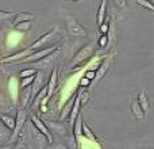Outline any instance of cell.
Returning a JSON list of instances; mask_svg holds the SVG:
<instances>
[{"label":"cell","mask_w":154,"mask_h":149,"mask_svg":"<svg viewBox=\"0 0 154 149\" xmlns=\"http://www.w3.org/2000/svg\"><path fill=\"white\" fill-rule=\"evenodd\" d=\"M96 43L95 42H89L88 45H85L84 48H81L79 52L73 56V60H72V62H70V67L72 68H76V65L79 67V65H81L82 62H85V61H88V60L91 59V57L95 54V52H96Z\"/></svg>","instance_id":"1"},{"label":"cell","mask_w":154,"mask_h":149,"mask_svg":"<svg viewBox=\"0 0 154 149\" xmlns=\"http://www.w3.org/2000/svg\"><path fill=\"white\" fill-rule=\"evenodd\" d=\"M65 24H66L68 34L73 35V37H87V30L79 23V21L73 15H66Z\"/></svg>","instance_id":"2"},{"label":"cell","mask_w":154,"mask_h":149,"mask_svg":"<svg viewBox=\"0 0 154 149\" xmlns=\"http://www.w3.org/2000/svg\"><path fill=\"white\" fill-rule=\"evenodd\" d=\"M61 43H62V41H60L57 45L50 46V48H42V49H38V50H34L32 53H30L29 56L24 57L23 60H20V62L29 64V62H35V61H38V60H41V59H43V57H46L48 54H50L51 52H54L56 49H58Z\"/></svg>","instance_id":"3"},{"label":"cell","mask_w":154,"mask_h":149,"mask_svg":"<svg viewBox=\"0 0 154 149\" xmlns=\"http://www.w3.org/2000/svg\"><path fill=\"white\" fill-rule=\"evenodd\" d=\"M56 33H57V26L56 27H51L49 31H46L43 35H41V37L38 38L37 41H34V42H32L31 45L29 46V49L31 52H34V50H38V49L46 48V45H48V43L51 41V38L56 35Z\"/></svg>","instance_id":"4"},{"label":"cell","mask_w":154,"mask_h":149,"mask_svg":"<svg viewBox=\"0 0 154 149\" xmlns=\"http://www.w3.org/2000/svg\"><path fill=\"white\" fill-rule=\"evenodd\" d=\"M30 119H31V123H32V125H34L35 128H37L38 130L41 132V133L46 136V138H48V142H49V144H51V142H53V138H51V132L49 130L48 125H46V123L43 122V121L41 119V118L38 117L37 114H31V115H30Z\"/></svg>","instance_id":"5"},{"label":"cell","mask_w":154,"mask_h":149,"mask_svg":"<svg viewBox=\"0 0 154 149\" xmlns=\"http://www.w3.org/2000/svg\"><path fill=\"white\" fill-rule=\"evenodd\" d=\"M24 121H26V111H24V109L22 107V109L18 110V115H16V118H15V129L12 130L14 133L11 134V137H10L11 141H15L18 134L22 132L23 125H24Z\"/></svg>","instance_id":"6"},{"label":"cell","mask_w":154,"mask_h":149,"mask_svg":"<svg viewBox=\"0 0 154 149\" xmlns=\"http://www.w3.org/2000/svg\"><path fill=\"white\" fill-rule=\"evenodd\" d=\"M112 60H114V52H112L111 54H108V56H106V59H104V61L101 62L100 65H99V68L96 69V76L95 79H93V81H99V80H101L104 77V74L107 73V71L109 69V67H111V62Z\"/></svg>","instance_id":"7"},{"label":"cell","mask_w":154,"mask_h":149,"mask_svg":"<svg viewBox=\"0 0 154 149\" xmlns=\"http://www.w3.org/2000/svg\"><path fill=\"white\" fill-rule=\"evenodd\" d=\"M60 48L58 49H56L54 52H51L50 54H48L46 57H43V59H41V60H38V61H35V62H32V64L35 65V67H38L41 69V68H48V67H50V65H53V62H54V60L56 59H58V56H60Z\"/></svg>","instance_id":"8"},{"label":"cell","mask_w":154,"mask_h":149,"mask_svg":"<svg viewBox=\"0 0 154 149\" xmlns=\"http://www.w3.org/2000/svg\"><path fill=\"white\" fill-rule=\"evenodd\" d=\"M31 53V50H30L29 48L27 49H23V50H20V52H18V53H15V54H11V56H5V57H3V59H0V64H7V62H18V61H20V60H23L26 56H29V54Z\"/></svg>","instance_id":"9"},{"label":"cell","mask_w":154,"mask_h":149,"mask_svg":"<svg viewBox=\"0 0 154 149\" xmlns=\"http://www.w3.org/2000/svg\"><path fill=\"white\" fill-rule=\"evenodd\" d=\"M57 83H58V69H57V67L56 68H53V71H51V73H50V77H49V81H48V98L50 99L51 98V95L54 94V91H56V88H57Z\"/></svg>","instance_id":"10"},{"label":"cell","mask_w":154,"mask_h":149,"mask_svg":"<svg viewBox=\"0 0 154 149\" xmlns=\"http://www.w3.org/2000/svg\"><path fill=\"white\" fill-rule=\"evenodd\" d=\"M43 85H45L43 84V72L41 69H38L37 73H35V79L32 81V85H31V100L35 98V95L39 92V90Z\"/></svg>","instance_id":"11"},{"label":"cell","mask_w":154,"mask_h":149,"mask_svg":"<svg viewBox=\"0 0 154 149\" xmlns=\"http://www.w3.org/2000/svg\"><path fill=\"white\" fill-rule=\"evenodd\" d=\"M107 3H108V0H101L100 5H99L97 15H96V23H97V27H100L101 24L104 23V19H106V11H107Z\"/></svg>","instance_id":"12"},{"label":"cell","mask_w":154,"mask_h":149,"mask_svg":"<svg viewBox=\"0 0 154 149\" xmlns=\"http://www.w3.org/2000/svg\"><path fill=\"white\" fill-rule=\"evenodd\" d=\"M131 113H133L134 115H135V118L139 121V122H143L145 121V113H143V110H142V107L139 106V103H138V100H133L131 102Z\"/></svg>","instance_id":"13"},{"label":"cell","mask_w":154,"mask_h":149,"mask_svg":"<svg viewBox=\"0 0 154 149\" xmlns=\"http://www.w3.org/2000/svg\"><path fill=\"white\" fill-rule=\"evenodd\" d=\"M138 103L139 106L142 107V110H143L145 114H147V113L150 111V103H149V99H147V95L145 91H139L138 92Z\"/></svg>","instance_id":"14"},{"label":"cell","mask_w":154,"mask_h":149,"mask_svg":"<svg viewBox=\"0 0 154 149\" xmlns=\"http://www.w3.org/2000/svg\"><path fill=\"white\" fill-rule=\"evenodd\" d=\"M22 90H23V94H22V98H20V106L23 109H26L31 103V87H26V88H22Z\"/></svg>","instance_id":"15"},{"label":"cell","mask_w":154,"mask_h":149,"mask_svg":"<svg viewBox=\"0 0 154 149\" xmlns=\"http://www.w3.org/2000/svg\"><path fill=\"white\" fill-rule=\"evenodd\" d=\"M32 19H34V15H32V14H29V12H19V14H16V15L14 16L12 22H11V24H12V26H15V24L20 23V22L32 21Z\"/></svg>","instance_id":"16"},{"label":"cell","mask_w":154,"mask_h":149,"mask_svg":"<svg viewBox=\"0 0 154 149\" xmlns=\"http://www.w3.org/2000/svg\"><path fill=\"white\" fill-rule=\"evenodd\" d=\"M46 125H48V128H49V130L50 132H53V133H56V130H58L57 133H60V134H65V128H64V123L62 122H56L54 123L53 121H46Z\"/></svg>","instance_id":"17"},{"label":"cell","mask_w":154,"mask_h":149,"mask_svg":"<svg viewBox=\"0 0 154 149\" xmlns=\"http://www.w3.org/2000/svg\"><path fill=\"white\" fill-rule=\"evenodd\" d=\"M0 121L8 129V130H14L15 129V118L7 114H0Z\"/></svg>","instance_id":"18"},{"label":"cell","mask_w":154,"mask_h":149,"mask_svg":"<svg viewBox=\"0 0 154 149\" xmlns=\"http://www.w3.org/2000/svg\"><path fill=\"white\" fill-rule=\"evenodd\" d=\"M73 134H75L76 138L82 134V117H81V114L77 115L76 121L73 122Z\"/></svg>","instance_id":"19"},{"label":"cell","mask_w":154,"mask_h":149,"mask_svg":"<svg viewBox=\"0 0 154 149\" xmlns=\"http://www.w3.org/2000/svg\"><path fill=\"white\" fill-rule=\"evenodd\" d=\"M82 134H84L85 137H87L89 141L92 142H99V140L96 138V136L93 134V132L91 130V128L88 125H85V123H82Z\"/></svg>","instance_id":"20"},{"label":"cell","mask_w":154,"mask_h":149,"mask_svg":"<svg viewBox=\"0 0 154 149\" xmlns=\"http://www.w3.org/2000/svg\"><path fill=\"white\" fill-rule=\"evenodd\" d=\"M31 27H32L31 21H24V22H20V23L15 24V26H14V29H15V30H18V31L26 33V31H29V30L31 29Z\"/></svg>","instance_id":"21"},{"label":"cell","mask_w":154,"mask_h":149,"mask_svg":"<svg viewBox=\"0 0 154 149\" xmlns=\"http://www.w3.org/2000/svg\"><path fill=\"white\" fill-rule=\"evenodd\" d=\"M108 23H109V29H108L107 35H108V45H109V43H114V41H115V19L111 18V21Z\"/></svg>","instance_id":"22"},{"label":"cell","mask_w":154,"mask_h":149,"mask_svg":"<svg viewBox=\"0 0 154 149\" xmlns=\"http://www.w3.org/2000/svg\"><path fill=\"white\" fill-rule=\"evenodd\" d=\"M14 16H15V14L14 12L0 10V22H2V23H4V22H10L11 19H14Z\"/></svg>","instance_id":"23"},{"label":"cell","mask_w":154,"mask_h":149,"mask_svg":"<svg viewBox=\"0 0 154 149\" xmlns=\"http://www.w3.org/2000/svg\"><path fill=\"white\" fill-rule=\"evenodd\" d=\"M135 3L138 5H142V7H145L146 10L153 11V12H154V3L150 2V0H135Z\"/></svg>","instance_id":"24"},{"label":"cell","mask_w":154,"mask_h":149,"mask_svg":"<svg viewBox=\"0 0 154 149\" xmlns=\"http://www.w3.org/2000/svg\"><path fill=\"white\" fill-rule=\"evenodd\" d=\"M34 79H35V74H32V76H27V77H22L20 88H26V87H29V85H31L32 81H34Z\"/></svg>","instance_id":"25"},{"label":"cell","mask_w":154,"mask_h":149,"mask_svg":"<svg viewBox=\"0 0 154 149\" xmlns=\"http://www.w3.org/2000/svg\"><path fill=\"white\" fill-rule=\"evenodd\" d=\"M97 45L100 46L101 49H104L107 45H108V35L107 34H101L100 37H99V40H97Z\"/></svg>","instance_id":"26"},{"label":"cell","mask_w":154,"mask_h":149,"mask_svg":"<svg viewBox=\"0 0 154 149\" xmlns=\"http://www.w3.org/2000/svg\"><path fill=\"white\" fill-rule=\"evenodd\" d=\"M37 68H29V69H24L22 72H19V76L20 77H27V76H32V74L37 73Z\"/></svg>","instance_id":"27"},{"label":"cell","mask_w":154,"mask_h":149,"mask_svg":"<svg viewBox=\"0 0 154 149\" xmlns=\"http://www.w3.org/2000/svg\"><path fill=\"white\" fill-rule=\"evenodd\" d=\"M91 84V80L89 79H88V77L87 76H85V77H82V79L81 80H80V87H88V85H89Z\"/></svg>","instance_id":"28"},{"label":"cell","mask_w":154,"mask_h":149,"mask_svg":"<svg viewBox=\"0 0 154 149\" xmlns=\"http://www.w3.org/2000/svg\"><path fill=\"white\" fill-rule=\"evenodd\" d=\"M108 29H109V23H103L100 27H99L101 34H107V33H108Z\"/></svg>","instance_id":"29"},{"label":"cell","mask_w":154,"mask_h":149,"mask_svg":"<svg viewBox=\"0 0 154 149\" xmlns=\"http://www.w3.org/2000/svg\"><path fill=\"white\" fill-rule=\"evenodd\" d=\"M85 76H87L89 80H93V79H95V76H96V71H93V69L92 71H88V72L85 73Z\"/></svg>","instance_id":"30"},{"label":"cell","mask_w":154,"mask_h":149,"mask_svg":"<svg viewBox=\"0 0 154 149\" xmlns=\"http://www.w3.org/2000/svg\"><path fill=\"white\" fill-rule=\"evenodd\" d=\"M115 2H116L118 5H120V7L126 8V2H125V0H115Z\"/></svg>","instance_id":"31"},{"label":"cell","mask_w":154,"mask_h":149,"mask_svg":"<svg viewBox=\"0 0 154 149\" xmlns=\"http://www.w3.org/2000/svg\"><path fill=\"white\" fill-rule=\"evenodd\" d=\"M41 111H42V113H46V111H48V109H46L45 104H41Z\"/></svg>","instance_id":"32"},{"label":"cell","mask_w":154,"mask_h":149,"mask_svg":"<svg viewBox=\"0 0 154 149\" xmlns=\"http://www.w3.org/2000/svg\"><path fill=\"white\" fill-rule=\"evenodd\" d=\"M72 2H81V0H72Z\"/></svg>","instance_id":"33"}]
</instances>
